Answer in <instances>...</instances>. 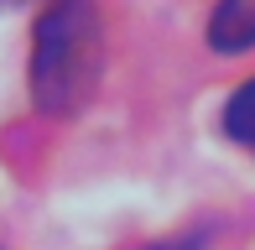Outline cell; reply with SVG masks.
Here are the masks:
<instances>
[{"label": "cell", "mask_w": 255, "mask_h": 250, "mask_svg": "<svg viewBox=\"0 0 255 250\" xmlns=\"http://www.w3.org/2000/svg\"><path fill=\"white\" fill-rule=\"evenodd\" d=\"M151 250H203V235H188V240H167V245H151Z\"/></svg>", "instance_id": "cell-4"}, {"label": "cell", "mask_w": 255, "mask_h": 250, "mask_svg": "<svg viewBox=\"0 0 255 250\" xmlns=\"http://www.w3.org/2000/svg\"><path fill=\"white\" fill-rule=\"evenodd\" d=\"M99 10L94 0H47L31 47V99L47 115H73L99 84Z\"/></svg>", "instance_id": "cell-1"}, {"label": "cell", "mask_w": 255, "mask_h": 250, "mask_svg": "<svg viewBox=\"0 0 255 250\" xmlns=\"http://www.w3.org/2000/svg\"><path fill=\"white\" fill-rule=\"evenodd\" d=\"M208 42L219 52L255 47V0H219L214 16H208Z\"/></svg>", "instance_id": "cell-2"}, {"label": "cell", "mask_w": 255, "mask_h": 250, "mask_svg": "<svg viewBox=\"0 0 255 250\" xmlns=\"http://www.w3.org/2000/svg\"><path fill=\"white\" fill-rule=\"evenodd\" d=\"M0 5H16V0H0Z\"/></svg>", "instance_id": "cell-5"}, {"label": "cell", "mask_w": 255, "mask_h": 250, "mask_svg": "<svg viewBox=\"0 0 255 250\" xmlns=\"http://www.w3.org/2000/svg\"><path fill=\"white\" fill-rule=\"evenodd\" d=\"M224 130L235 135V141H250L255 146V78L240 84V94L224 105Z\"/></svg>", "instance_id": "cell-3"}]
</instances>
